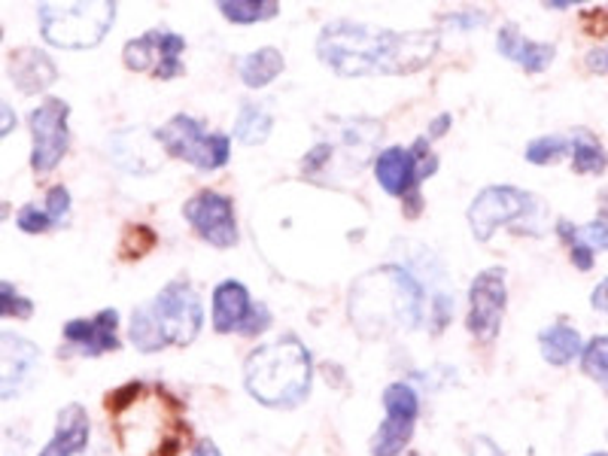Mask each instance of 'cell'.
I'll return each instance as SVG.
<instances>
[{
    "instance_id": "d6986e66",
    "label": "cell",
    "mask_w": 608,
    "mask_h": 456,
    "mask_svg": "<svg viewBox=\"0 0 608 456\" xmlns=\"http://www.w3.org/2000/svg\"><path fill=\"white\" fill-rule=\"evenodd\" d=\"M10 77L19 86V91L37 94V91L49 89L55 79H58V67L41 49H19L10 58Z\"/></svg>"
},
{
    "instance_id": "1f68e13d",
    "label": "cell",
    "mask_w": 608,
    "mask_h": 456,
    "mask_svg": "<svg viewBox=\"0 0 608 456\" xmlns=\"http://www.w3.org/2000/svg\"><path fill=\"white\" fill-rule=\"evenodd\" d=\"M34 313V301L19 296V289L7 280H0V316H13V320H27Z\"/></svg>"
},
{
    "instance_id": "9a60e30c",
    "label": "cell",
    "mask_w": 608,
    "mask_h": 456,
    "mask_svg": "<svg viewBox=\"0 0 608 456\" xmlns=\"http://www.w3.org/2000/svg\"><path fill=\"white\" fill-rule=\"evenodd\" d=\"M89 432H92V423H89L86 408L67 404L58 411L53 438L43 447L41 456H80L89 447Z\"/></svg>"
},
{
    "instance_id": "7402d4cb",
    "label": "cell",
    "mask_w": 608,
    "mask_h": 456,
    "mask_svg": "<svg viewBox=\"0 0 608 456\" xmlns=\"http://www.w3.org/2000/svg\"><path fill=\"white\" fill-rule=\"evenodd\" d=\"M271 125H274V119L268 113V107L259 104V101H247V104H240L238 119H235V137L240 144L259 146L268 141Z\"/></svg>"
},
{
    "instance_id": "7bdbcfd3",
    "label": "cell",
    "mask_w": 608,
    "mask_h": 456,
    "mask_svg": "<svg viewBox=\"0 0 608 456\" xmlns=\"http://www.w3.org/2000/svg\"><path fill=\"white\" fill-rule=\"evenodd\" d=\"M192 456H223V451L216 447V444L211 442V438H201L199 444H195V451H192Z\"/></svg>"
},
{
    "instance_id": "3957f363",
    "label": "cell",
    "mask_w": 608,
    "mask_h": 456,
    "mask_svg": "<svg viewBox=\"0 0 608 456\" xmlns=\"http://www.w3.org/2000/svg\"><path fill=\"white\" fill-rule=\"evenodd\" d=\"M314 380V363L302 341L278 338L250 353L244 368V383L256 402L268 408H295L307 399Z\"/></svg>"
},
{
    "instance_id": "ba28073f",
    "label": "cell",
    "mask_w": 608,
    "mask_h": 456,
    "mask_svg": "<svg viewBox=\"0 0 608 456\" xmlns=\"http://www.w3.org/2000/svg\"><path fill=\"white\" fill-rule=\"evenodd\" d=\"M532 208H536L532 196L523 192V189H517V186H487V189L477 192L472 208H469L472 235L484 244V241L493 237V232H496L499 225L527 220Z\"/></svg>"
},
{
    "instance_id": "83f0119b",
    "label": "cell",
    "mask_w": 608,
    "mask_h": 456,
    "mask_svg": "<svg viewBox=\"0 0 608 456\" xmlns=\"http://www.w3.org/2000/svg\"><path fill=\"white\" fill-rule=\"evenodd\" d=\"M128 335H132V344L140 353H156L165 347V341H161V332L156 326V320H153V313L146 304H140L132 316V329H128Z\"/></svg>"
},
{
    "instance_id": "6da1fadb",
    "label": "cell",
    "mask_w": 608,
    "mask_h": 456,
    "mask_svg": "<svg viewBox=\"0 0 608 456\" xmlns=\"http://www.w3.org/2000/svg\"><path fill=\"white\" fill-rule=\"evenodd\" d=\"M438 53L436 31H386L359 22H329L319 31V62L338 77H371V74H414Z\"/></svg>"
},
{
    "instance_id": "7a4b0ae2",
    "label": "cell",
    "mask_w": 608,
    "mask_h": 456,
    "mask_svg": "<svg viewBox=\"0 0 608 456\" xmlns=\"http://www.w3.org/2000/svg\"><path fill=\"white\" fill-rule=\"evenodd\" d=\"M426 289L402 265L365 271L350 287V320L365 338L408 332L426 320Z\"/></svg>"
},
{
    "instance_id": "8992f818",
    "label": "cell",
    "mask_w": 608,
    "mask_h": 456,
    "mask_svg": "<svg viewBox=\"0 0 608 456\" xmlns=\"http://www.w3.org/2000/svg\"><path fill=\"white\" fill-rule=\"evenodd\" d=\"M146 308H149L156 326H159L165 347H171V344L173 347H185V344L199 338L201 323H204V308H201L195 287L185 277L171 280Z\"/></svg>"
},
{
    "instance_id": "836d02e7",
    "label": "cell",
    "mask_w": 608,
    "mask_h": 456,
    "mask_svg": "<svg viewBox=\"0 0 608 456\" xmlns=\"http://www.w3.org/2000/svg\"><path fill=\"white\" fill-rule=\"evenodd\" d=\"M46 216L53 220V225H67L70 220V192L65 186H55L46 196Z\"/></svg>"
},
{
    "instance_id": "603a6c76",
    "label": "cell",
    "mask_w": 608,
    "mask_h": 456,
    "mask_svg": "<svg viewBox=\"0 0 608 456\" xmlns=\"http://www.w3.org/2000/svg\"><path fill=\"white\" fill-rule=\"evenodd\" d=\"M414 435V423L408 420L386 418L378 432L371 435V456H398Z\"/></svg>"
},
{
    "instance_id": "ffe728a7",
    "label": "cell",
    "mask_w": 608,
    "mask_h": 456,
    "mask_svg": "<svg viewBox=\"0 0 608 456\" xmlns=\"http://www.w3.org/2000/svg\"><path fill=\"white\" fill-rule=\"evenodd\" d=\"M283 55L274 46H262V49H256V53L244 55L238 62V74L244 79V86H250V89H264V86H271L274 79L283 74Z\"/></svg>"
},
{
    "instance_id": "7dc6e473",
    "label": "cell",
    "mask_w": 608,
    "mask_h": 456,
    "mask_svg": "<svg viewBox=\"0 0 608 456\" xmlns=\"http://www.w3.org/2000/svg\"><path fill=\"white\" fill-rule=\"evenodd\" d=\"M0 37H3V34H0Z\"/></svg>"
},
{
    "instance_id": "ac0fdd59",
    "label": "cell",
    "mask_w": 608,
    "mask_h": 456,
    "mask_svg": "<svg viewBox=\"0 0 608 456\" xmlns=\"http://www.w3.org/2000/svg\"><path fill=\"white\" fill-rule=\"evenodd\" d=\"M252 308L250 292L238 280H223L219 287L213 289V329L219 335L228 332H240L247 313Z\"/></svg>"
},
{
    "instance_id": "8d00e7d4",
    "label": "cell",
    "mask_w": 608,
    "mask_h": 456,
    "mask_svg": "<svg viewBox=\"0 0 608 456\" xmlns=\"http://www.w3.org/2000/svg\"><path fill=\"white\" fill-rule=\"evenodd\" d=\"M331 162V144H317L307 156H304L302 168L307 170V174H317V170H323L326 165Z\"/></svg>"
},
{
    "instance_id": "f1b7e54d",
    "label": "cell",
    "mask_w": 608,
    "mask_h": 456,
    "mask_svg": "<svg viewBox=\"0 0 608 456\" xmlns=\"http://www.w3.org/2000/svg\"><path fill=\"white\" fill-rule=\"evenodd\" d=\"M556 232H560V237L566 241V244H584V247H590L596 253V249H608V222L606 220H596V222H587V225H582V229H575L572 222H560L556 225Z\"/></svg>"
},
{
    "instance_id": "5bb4252c",
    "label": "cell",
    "mask_w": 608,
    "mask_h": 456,
    "mask_svg": "<svg viewBox=\"0 0 608 456\" xmlns=\"http://www.w3.org/2000/svg\"><path fill=\"white\" fill-rule=\"evenodd\" d=\"M161 144L156 134L149 137L144 131H116L110 137V156L125 174H153L161 165Z\"/></svg>"
},
{
    "instance_id": "f6af8a7d",
    "label": "cell",
    "mask_w": 608,
    "mask_h": 456,
    "mask_svg": "<svg viewBox=\"0 0 608 456\" xmlns=\"http://www.w3.org/2000/svg\"><path fill=\"white\" fill-rule=\"evenodd\" d=\"M7 216H10V204H3V201H0V222L7 220Z\"/></svg>"
},
{
    "instance_id": "4fadbf2b",
    "label": "cell",
    "mask_w": 608,
    "mask_h": 456,
    "mask_svg": "<svg viewBox=\"0 0 608 456\" xmlns=\"http://www.w3.org/2000/svg\"><path fill=\"white\" fill-rule=\"evenodd\" d=\"M116 329H120V313L106 308L92 320H70L65 326V341L86 356H101V353L120 347Z\"/></svg>"
},
{
    "instance_id": "9c48e42d",
    "label": "cell",
    "mask_w": 608,
    "mask_h": 456,
    "mask_svg": "<svg viewBox=\"0 0 608 456\" xmlns=\"http://www.w3.org/2000/svg\"><path fill=\"white\" fill-rule=\"evenodd\" d=\"M505 304H508V292H505V271L503 268H487L472 280L469 289V332L475 335L481 344H493L499 329H503Z\"/></svg>"
},
{
    "instance_id": "484cf974",
    "label": "cell",
    "mask_w": 608,
    "mask_h": 456,
    "mask_svg": "<svg viewBox=\"0 0 608 456\" xmlns=\"http://www.w3.org/2000/svg\"><path fill=\"white\" fill-rule=\"evenodd\" d=\"M219 13L235 25H252V22H262V19H274L278 3H271V0H223Z\"/></svg>"
},
{
    "instance_id": "f546056e",
    "label": "cell",
    "mask_w": 608,
    "mask_h": 456,
    "mask_svg": "<svg viewBox=\"0 0 608 456\" xmlns=\"http://www.w3.org/2000/svg\"><path fill=\"white\" fill-rule=\"evenodd\" d=\"M584 375L594 378L608 392V335H599L582 351Z\"/></svg>"
},
{
    "instance_id": "d6a6232c",
    "label": "cell",
    "mask_w": 608,
    "mask_h": 456,
    "mask_svg": "<svg viewBox=\"0 0 608 456\" xmlns=\"http://www.w3.org/2000/svg\"><path fill=\"white\" fill-rule=\"evenodd\" d=\"M19 229L27 232V235H43V232H49L53 229V220L46 216V210H37V204H25V208L19 210Z\"/></svg>"
},
{
    "instance_id": "44dd1931",
    "label": "cell",
    "mask_w": 608,
    "mask_h": 456,
    "mask_svg": "<svg viewBox=\"0 0 608 456\" xmlns=\"http://www.w3.org/2000/svg\"><path fill=\"white\" fill-rule=\"evenodd\" d=\"M539 347H542L544 363L556 365V368L568 365L575 356H582L584 351L578 329L566 326V323H554V326L542 329V335H539Z\"/></svg>"
},
{
    "instance_id": "4dcf8cb0",
    "label": "cell",
    "mask_w": 608,
    "mask_h": 456,
    "mask_svg": "<svg viewBox=\"0 0 608 456\" xmlns=\"http://www.w3.org/2000/svg\"><path fill=\"white\" fill-rule=\"evenodd\" d=\"M568 153H572V144L560 134H544V137H536L527 144V158L532 165H554Z\"/></svg>"
},
{
    "instance_id": "cb8c5ba5",
    "label": "cell",
    "mask_w": 608,
    "mask_h": 456,
    "mask_svg": "<svg viewBox=\"0 0 608 456\" xmlns=\"http://www.w3.org/2000/svg\"><path fill=\"white\" fill-rule=\"evenodd\" d=\"M384 411L386 418L417 423V418H420V396H417V390L410 383L396 380V383H390L384 390Z\"/></svg>"
},
{
    "instance_id": "f35d334b",
    "label": "cell",
    "mask_w": 608,
    "mask_h": 456,
    "mask_svg": "<svg viewBox=\"0 0 608 456\" xmlns=\"http://www.w3.org/2000/svg\"><path fill=\"white\" fill-rule=\"evenodd\" d=\"M15 129V110L3 98H0V141Z\"/></svg>"
},
{
    "instance_id": "bcb514c9",
    "label": "cell",
    "mask_w": 608,
    "mask_h": 456,
    "mask_svg": "<svg viewBox=\"0 0 608 456\" xmlns=\"http://www.w3.org/2000/svg\"><path fill=\"white\" fill-rule=\"evenodd\" d=\"M590 456H608V454H590Z\"/></svg>"
},
{
    "instance_id": "30bf717a",
    "label": "cell",
    "mask_w": 608,
    "mask_h": 456,
    "mask_svg": "<svg viewBox=\"0 0 608 456\" xmlns=\"http://www.w3.org/2000/svg\"><path fill=\"white\" fill-rule=\"evenodd\" d=\"M185 49V40L173 31H149L144 37L125 43V67L134 74L153 70L159 79H173L183 74L180 55Z\"/></svg>"
},
{
    "instance_id": "e0dca14e",
    "label": "cell",
    "mask_w": 608,
    "mask_h": 456,
    "mask_svg": "<svg viewBox=\"0 0 608 456\" xmlns=\"http://www.w3.org/2000/svg\"><path fill=\"white\" fill-rule=\"evenodd\" d=\"M374 177L390 196L408 198L410 192H417V165H414L410 149H405V146L384 149L374 162Z\"/></svg>"
},
{
    "instance_id": "8fae6325",
    "label": "cell",
    "mask_w": 608,
    "mask_h": 456,
    "mask_svg": "<svg viewBox=\"0 0 608 456\" xmlns=\"http://www.w3.org/2000/svg\"><path fill=\"white\" fill-rule=\"evenodd\" d=\"M183 216L211 247L228 249L238 244V222H235L232 198L219 196V192H199L185 201Z\"/></svg>"
},
{
    "instance_id": "52a82bcc",
    "label": "cell",
    "mask_w": 608,
    "mask_h": 456,
    "mask_svg": "<svg viewBox=\"0 0 608 456\" xmlns=\"http://www.w3.org/2000/svg\"><path fill=\"white\" fill-rule=\"evenodd\" d=\"M67 116H70V107L61 98H46L43 104L31 110L27 125H31V141H34V149H31L34 174H49L65 158L67 144H70Z\"/></svg>"
},
{
    "instance_id": "d590c367",
    "label": "cell",
    "mask_w": 608,
    "mask_h": 456,
    "mask_svg": "<svg viewBox=\"0 0 608 456\" xmlns=\"http://www.w3.org/2000/svg\"><path fill=\"white\" fill-rule=\"evenodd\" d=\"M489 15L484 10H463V13L448 15V25H453L457 31H475V27L487 25Z\"/></svg>"
},
{
    "instance_id": "d4e9b609",
    "label": "cell",
    "mask_w": 608,
    "mask_h": 456,
    "mask_svg": "<svg viewBox=\"0 0 608 456\" xmlns=\"http://www.w3.org/2000/svg\"><path fill=\"white\" fill-rule=\"evenodd\" d=\"M606 165L608 156L606 149L599 146V141L587 131H578L572 137V168H575V174H599V170H606Z\"/></svg>"
},
{
    "instance_id": "e575fe53",
    "label": "cell",
    "mask_w": 608,
    "mask_h": 456,
    "mask_svg": "<svg viewBox=\"0 0 608 456\" xmlns=\"http://www.w3.org/2000/svg\"><path fill=\"white\" fill-rule=\"evenodd\" d=\"M268 326H271V311L264 308L262 301H256L250 308V313H247V320H244V326H240V335L256 338V335H262Z\"/></svg>"
},
{
    "instance_id": "2e32d148",
    "label": "cell",
    "mask_w": 608,
    "mask_h": 456,
    "mask_svg": "<svg viewBox=\"0 0 608 456\" xmlns=\"http://www.w3.org/2000/svg\"><path fill=\"white\" fill-rule=\"evenodd\" d=\"M496 49H499L508 62L523 67L527 74H542V70H548L556 53L551 43H536V40L523 37L515 25L499 27V34H496Z\"/></svg>"
},
{
    "instance_id": "74e56055",
    "label": "cell",
    "mask_w": 608,
    "mask_h": 456,
    "mask_svg": "<svg viewBox=\"0 0 608 456\" xmlns=\"http://www.w3.org/2000/svg\"><path fill=\"white\" fill-rule=\"evenodd\" d=\"M568 253H572V262H575V268L578 271H590L594 268V249L584 247V244H568Z\"/></svg>"
},
{
    "instance_id": "ee69618b",
    "label": "cell",
    "mask_w": 608,
    "mask_h": 456,
    "mask_svg": "<svg viewBox=\"0 0 608 456\" xmlns=\"http://www.w3.org/2000/svg\"><path fill=\"white\" fill-rule=\"evenodd\" d=\"M448 125H450L448 113H444V116H438L436 122H432V129H429V137H441V134L448 131Z\"/></svg>"
},
{
    "instance_id": "b9f144b4",
    "label": "cell",
    "mask_w": 608,
    "mask_h": 456,
    "mask_svg": "<svg viewBox=\"0 0 608 456\" xmlns=\"http://www.w3.org/2000/svg\"><path fill=\"white\" fill-rule=\"evenodd\" d=\"M590 304H594L596 311L608 313V277L594 289V296H590Z\"/></svg>"
},
{
    "instance_id": "5b68a950",
    "label": "cell",
    "mask_w": 608,
    "mask_h": 456,
    "mask_svg": "<svg viewBox=\"0 0 608 456\" xmlns=\"http://www.w3.org/2000/svg\"><path fill=\"white\" fill-rule=\"evenodd\" d=\"M156 141L168 156L183 158L199 170H219L228 162V137L216 131H204V122L185 113L168 119L156 131Z\"/></svg>"
},
{
    "instance_id": "4316f807",
    "label": "cell",
    "mask_w": 608,
    "mask_h": 456,
    "mask_svg": "<svg viewBox=\"0 0 608 456\" xmlns=\"http://www.w3.org/2000/svg\"><path fill=\"white\" fill-rule=\"evenodd\" d=\"M381 134H384L381 122H374V119H350L345 129H341V141H345L350 153L357 149L359 158H365V153L378 146Z\"/></svg>"
},
{
    "instance_id": "7c38bea8",
    "label": "cell",
    "mask_w": 608,
    "mask_h": 456,
    "mask_svg": "<svg viewBox=\"0 0 608 456\" xmlns=\"http://www.w3.org/2000/svg\"><path fill=\"white\" fill-rule=\"evenodd\" d=\"M41 351L15 332H0V399H15L37 375Z\"/></svg>"
},
{
    "instance_id": "ab89813d",
    "label": "cell",
    "mask_w": 608,
    "mask_h": 456,
    "mask_svg": "<svg viewBox=\"0 0 608 456\" xmlns=\"http://www.w3.org/2000/svg\"><path fill=\"white\" fill-rule=\"evenodd\" d=\"M469 456H503V451L489 442V438H475L472 447H469Z\"/></svg>"
},
{
    "instance_id": "277c9868",
    "label": "cell",
    "mask_w": 608,
    "mask_h": 456,
    "mask_svg": "<svg viewBox=\"0 0 608 456\" xmlns=\"http://www.w3.org/2000/svg\"><path fill=\"white\" fill-rule=\"evenodd\" d=\"M43 37L61 49H92L116 19V3H43L37 10Z\"/></svg>"
},
{
    "instance_id": "60d3db41",
    "label": "cell",
    "mask_w": 608,
    "mask_h": 456,
    "mask_svg": "<svg viewBox=\"0 0 608 456\" xmlns=\"http://www.w3.org/2000/svg\"><path fill=\"white\" fill-rule=\"evenodd\" d=\"M587 67L596 70V74H608V46H603V49H594V53L587 55Z\"/></svg>"
}]
</instances>
